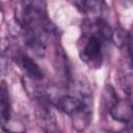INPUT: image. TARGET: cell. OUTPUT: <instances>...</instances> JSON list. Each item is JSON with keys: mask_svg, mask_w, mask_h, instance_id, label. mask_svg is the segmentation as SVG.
Returning a JSON list of instances; mask_svg holds the SVG:
<instances>
[{"mask_svg": "<svg viewBox=\"0 0 133 133\" xmlns=\"http://www.w3.org/2000/svg\"><path fill=\"white\" fill-rule=\"evenodd\" d=\"M0 113H1V124L2 127H5L10 119V101L8 89L5 85V82L1 84L0 91Z\"/></svg>", "mask_w": 133, "mask_h": 133, "instance_id": "52a82bcc", "label": "cell"}, {"mask_svg": "<svg viewBox=\"0 0 133 133\" xmlns=\"http://www.w3.org/2000/svg\"><path fill=\"white\" fill-rule=\"evenodd\" d=\"M52 104L60 112L70 116L73 121V127L78 130H84L90 123L92 116L91 96L83 90L77 94H66L55 98Z\"/></svg>", "mask_w": 133, "mask_h": 133, "instance_id": "7a4b0ae2", "label": "cell"}, {"mask_svg": "<svg viewBox=\"0 0 133 133\" xmlns=\"http://www.w3.org/2000/svg\"><path fill=\"white\" fill-rule=\"evenodd\" d=\"M15 61L27 78L35 81H39L44 78V73L42 69L34 61V59H32V57L29 56L27 53H17L15 56Z\"/></svg>", "mask_w": 133, "mask_h": 133, "instance_id": "277c9868", "label": "cell"}, {"mask_svg": "<svg viewBox=\"0 0 133 133\" xmlns=\"http://www.w3.org/2000/svg\"><path fill=\"white\" fill-rule=\"evenodd\" d=\"M80 11L91 18H99L104 8V0H69Z\"/></svg>", "mask_w": 133, "mask_h": 133, "instance_id": "8992f818", "label": "cell"}, {"mask_svg": "<svg viewBox=\"0 0 133 133\" xmlns=\"http://www.w3.org/2000/svg\"><path fill=\"white\" fill-rule=\"evenodd\" d=\"M17 22L26 47L36 56H43L49 39L55 34L45 0H21Z\"/></svg>", "mask_w": 133, "mask_h": 133, "instance_id": "6da1fadb", "label": "cell"}, {"mask_svg": "<svg viewBox=\"0 0 133 133\" xmlns=\"http://www.w3.org/2000/svg\"><path fill=\"white\" fill-rule=\"evenodd\" d=\"M83 27V42L79 48L80 58L89 68H101L104 59V44L108 42L100 33L96 18L85 22Z\"/></svg>", "mask_w": 133, "mask_h": 133, "instance_id": "3957f363", "label": "cell"}, {"mask_svg": "<svg viewBox=\"0 0 133 133\" xmlns=\"http://www.w3.org/2000/svg\"><path fill=\"white\" fill-rule=\"evenodd\" d=\"M109 113L113 119L127 125L133 122V103L127 99H115L109 106Z\"/></svg>", "mask_w": 133, "mask_h": 133, "instance_id": "5b68a950", "label": "cell"}]
</instances>
